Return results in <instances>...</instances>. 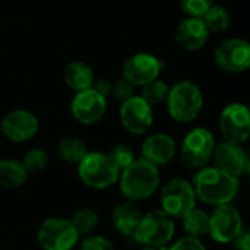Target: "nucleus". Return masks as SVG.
Here are the masks:
<instances>
[{"label":"nucleus","instance_id":"obj_27","mask_svg":"<svg viewBox=\"0 0 250 250\" xmlns=\"http://www.w3.org/2000/svg\"><path fill=\"white\" fill-rule=\"evenodd\" d=\"M21 163L25 167V170L28 171V174L29 173H38V171H42L47 167L48 155H47L45 151H42L40 148H35V149L28 151L23 155V160Z\"/></svg>","mask_w":250,"mask_h":250},{"label":"nucleus","instance_id":"obj_11","mask_svg":"<svg viewBox=\"0 0 250 250\" xmlns=\"http://www.w3.org/2000/svg\"><path fill=\"white\" fill-rule=\"evenodd\" d=\"M119 114L122 126L132 135L146 133L154 123V108L141 95L123 101Z\"/></svg>","mask_w":250,"mask_h":250},{"label":"nucleus","instance_id":"obj_35","mask_svg":"<svg viewBox=\"0 0 250 250\" xmlns=\"http://www.w3.org/2000/svg\"><path fill=\"white\" fill-rule=\"evenodd\" d=\"M141 250H164V248H149V246H145L144 249Z\"/></svg>","mask_w":250,"mask_h":250},{"label":"nucleus","instance_id":"obj_32","mask_svg":"<svg viewBox=\"0 0 250 250\" xmlns=\"http://www.w3.org/2000/svg\"><path fill=\"white\" fill-rule=\"evenodd\" d=\"M164 250H207V248L199 239L188 236V237H183V239L177 240L174 245H171L170 248Z\"/></svg>","mask_w":250,"mask_h":250},{"label":"nucleus","instance_id":"obj_23","mask_svg":"<svg viewBox=\"0 0 250 250\" xmlns=\"http://www.w3.org/2000/svg\"><path fill=\"white\" fill-rule=\"evenodd\" d=\"M57 154L66 163L79 164V161L88 154V149L83 141H81L79 138L67 136V138L60 139L57 145Z\"/></svg>","mask_w":250,"mask_h":250},{"label":"nucleus","instance_id":"obj_30","mask_svg":"<svg viewBox=\"0 0 250 250\" xmlns=\"http://www.w3.org/2000/svg\"><path fill=\"white\" fill-rule=\"evenodd\" d=\"M133 95H135V86L130 82H127L125 78H122V79H119V81H116L113 83L111 97H114L117 101L123 103V101L132 98Z\"/></svg>","mask_w":250,"mask_h":250},{"label":"nucleus","instance_id":"obj_1","mask_svg":"<svg viewBox=\"0 0 250 250\" xmlns=\"http://www.w3.org/2000/svg\"><path fill=\"white\" fill-rule=\"evenodd\" d=\"M195 195L199 201L220 207L230 204L239 190V180L217 167H202L193 176Z\"/></svg>","mask_w":250,"mask_h":250},{"label":"nucleus","instance_id":"obj_34","mask_svg":"<svg viewBox=\"0 0 250 250\" xmlns=\"http://www.w3.org/2000/svg\"><path fill=\"white\" fill-rule=\"evenodd\" d=\"M236 245V248L239 250H250V234L249 231L242 230L240 234L234 239L233 242Z\"/></svg>","mask_w":250,"mask_h":250},{"label":"nucleus","instance_id":"obj_6","mask_svg":"<svg viewBox=\"0 0 250 250\" xmlns=\"http://www.w3.org/2000/svg\"><path fill=\"white\" fill-rule=\"evenodd\" d=\"M214 149V135L205 127H195L185 136L180 146V157L188 168L199 170L209 163Z\"/></svg>","mask_w":250,"mask_h":250},{"label":"nucleus","instance_id":"obj_25","mask_svg":"<svg viewBox=\"0 0 250 250\" xmlns=\"http://www.w3.org/2000/svg\"><path fill=\"white\" fill-rule=\"evenodd\" d=\"M141 88H142L141 97L152 107L158 105L161 103H166L167 95H168V89H170V86L158 78L148 82L146 85H144Z\"/></svg>","mask_w":250,"mask_h":250},{"label":"nucleus","instance_id":"obj_13","mask_svg":"<svg viewBox=\"0 0 250 250\" xmlns=\"http://www.w3.org/2000/svg\"><path fill=\"white\" fill-rule=\"evenodd\" d=\"M215 63L226 72L242 73L250 66V45L242 38H230L223 41L215 53Z\"/></svg>","mask_w":250,"mask_h":250},{"label":"nucleus","instance_id":"obj_24","mask_svg":"<svg viewBox=\"0 0 250 250\" xmlns=\"http://www.w3.org/2000/svg\"><path fill=\"white\" fill-rule=\"evenodd\" d=\"M201 19H202V22L205 23V26L208 28L209 32H223L231 23V18H230L229 10L224 9L223 6H218V4H212L201 16Z\"/></svg>","mask_w":250,"mask_h":250},{"label":"nucleus","instance_id":"obj_26","mask_svg":"<svg viewBox=\"0 0 250 250\" xmlns=\"http://www.w3.org/2000/svg\"><path fill=\"white\" fill-rule=\"evenodd\" d=\"M70 223L73 224L79 236L89 234L98 226V214L91 208H82L73 214Z\"/></svg>","mask_w":250,"mask_h":250},{"label":"nucleus","instance_id":"obj_2","mask_svg":"<svg viewBox=\"0 0 250 250\" xmlns=\"http://www.w3.org/2000/svg\"><path fill=\"white\" fill-rule=\"evenodd\" d=\"M122 171L120 190L132 202L149 198L160 185L158 167L144 158L135 160Z\"/></svg>","mask_w":250,"mask_h":250},{"label":"nucleus","instance_id":"obj_22","mask_svg":"<svg viewBox=\"0 0 250 250\" xmlns=\"http://www.w3.org/2000/svg\"><path fill=\"white\" fill-rule=\"evenodd\" d=\"M182 220L183 229L190 237L201 239L202 236H207L209 233V215L202 209L193 208Z\"/></svg>","mask_w":250,"mask_h":250},{"label":"nucleus","instance_id":"obj_31","mask_svg":"<svg viewBox=\"0 0 250 250\" xmlns=\"http://www.w3.org/2000/svg\"><path fill=\"white\" fill-rule=\"evenodd\" d=\"M81 250H116L114 245L103 236H91L82 240Z\"/></svg>","mask_w":250,"mask_h":250},{"label":"nucleus","instance_id":"obj_15","mask_svg":"<svg viewBox=\"0 0 250 250\" xmlns=\"http://www.w3.org/2000/svg\"><path fill=\"white\" fill-rule=\"evenodd\" d=\"M1 133L12 142H25L34 138L40 129L38 119L28 110H13L0 123Z\"/></svg>","mask_w":250,"mask_h":250},{"label":"nucleus","instance_id":"obj_7","mask_svg":"<svg viewBox=\"0 0 250 250\" xmlns=\"http://www.w3.org/2000/svg\"><path fill=\"white\" fill-rule=\"evenodd\" d=\"M196 195L193 186L186 179H171L161 190L163 211L171 218H183L195 208Z\"/></svg>","mask_w":250,"mask_h":250},{"label":"nucleus","instance_id":"obj_21","mask_svg":"<svg viewBox=\"0 0 250 250\" xmlns=\"http://www.w3.org/2000/svg\"><path fill=\"white\" fill-rule=\"evenodd\" d=\"M28 171L21 161L16 160H0V186L4 189H15L26 182Z\"/></svg>","mask_w":250,"mask_h":250},{"label":"nucleus","instance_id":"obj_16","mask_svg":"<svg viewBox=\"0 0 250 250\" xmlns=\"http://www.w3.org/2000/svg\"><path fill=\"white\" fill-rule=\"evenodd\" d=\"M212 157L215 160V167L230 176L239 177L249 171V158L239 144L224 141L215 145Z\"/></svg>","mask_w":250,"mask_h":250},{"label":"nucleus","instance_id":"obj_33","mask_svg":"<svg viewBox=\"0 0 250 250\" xmlns=\"http://www.w3.org/2000/svg\"><path fill=\"white\" fill-rule=\"evenodd\" d=\"M111 88H113V83L107 79H98V81L95 79L92 83V89H95L105 100H108L111 97Z\"/></svg>","mask_w":250,"mask_h":250},{"label":"nucleus","instance_id":"obj_18","mask_svg":"<svg viewBox=\"0 0 250 250\" xmlns=\"http://www.w3.org/2000/svg\"><path fill=\"white\" fill-rule=\"evenodd\" d=\"M141 152L144 160L158 167L168 164L174 158L177 146L171 136L166 133H154L144 141Z\"/></svg>","mask_w":250,"mask_h":250},{"label":"nucleus","instance_id":"obj_4","mask_svg":"<svg viewBox=\"0 0 250 250\" xmlns=\"http://www.w3.org/2000/svg\"><path fill=\"white\" fill-rule=\"evenodd\" d=\"M78 174L83 185L94 189H105L120 177V170L107 154L88 152L78 164Z\"/></svg>","mask_w":250,"mask_h":250},{"label":"nucleus","instance_id":"obj_28","mask_svg":"<svg viewBox=\"0 0 250 250\" xmlns=\"http://www.w3.org/2000/svg\"><path fill=\"white\" fill-rule=\"evenodd\" d=\"M107 155L119 170H125L126 167H129L136 160L133 151L127 145H123V144L114 145Z\"/></svg>","mask_w":250,"mask_h":250},{"label":"nucleus","instance_id":"obj_29","mask_svg":"<svg viewBox=\"0 0 250 250\" xmlns=\"http://www.w3.org/2000/svg\"><path fill=\"white\" fill-rule=\"evenodd\" d=\"M179 4L188 16L201 18L214 4V0H179Z\"/></svg>","mask_w":250,"mask_h":250},{"label":"nucleus","instance_id":"obj_14","mask_svg":"<svg viewBox=\"0 0 250 250\" xmlns=\"http://www.w3.org/2000/svg\"><path fill=\"white\" fill-rule=\"evenodd\" d=\"M105 111L107 100L92 88L76 92L70 103V113L73 119L82 125H94L100 122Z\"/></svg>","mask_w":250,"mask_h":250},{"label":"nucleus","instance_id":"obj_3","mask_svg":"<svg viewBox=\"0 0 250 250\" xmlns=\"http://www.w3.org/2000/svg\"><path fill=\"white\" fill-rule=\"evenodd\" d=\"M167 110L170 116L180 123L193 122L204 108V95L199 86L192 81H179L168 89Z\"/></svg>","mask_w":250,"mask_h":250},{"label":"nucleus","instance_id":"obj_12","mask_svg":"<svg viewBox=\"0 0 250 250\" xmlns=\"http://www.w3.org/2000/svg\"><path fill=\"white\" fill-rule=\"evenodd\" d=\"M163 67L164 63L157 56L149 53H136L125 62L122 67V78L130 82L133 86H144L157 79Z\"/></svg>","mask_w":250,"mask_h":250},{"label":"nucleus","instance_id":"obj_8","mask_svg":"<svg viewBox=\"0 0 250 250\" xmlns=\"http://www.w3.org/2000/svg\"><path fill=\"white\" fill-rule=\"evenodd\" d=\"M37 239L44 250H72L79 240V234L70 220L48 218L41 224Z\"/></svg>","mask_w":250,"mask_h":250},{"label":"nucleus","instance_id":"obj_5","mask_svg":"<svg viewBox=\"0 0 250 250\" xmlns=\"http://www.w3.org/2000/svg\"><path fill=\"white\" fill-rule=\"evenodd\" d=\"M176 231L173 218L163 209H155L142 215L133 239L149 248H163L171 242Z\"/></svg>","mask_w":250,"mask_h":250},{"label":"nucleus","instance_id":"obj_19","mask_svg":"<svg viewBox=\"0 0 250 250\" xmlns=\"http://www.w3.org/2000/svg\"><path fill=\"white\" fill-rule=\"evenodd\" d=\"M141 218H142L141 209L132 201L119 204L113 211L114 229L126 237L135 234V231L141 223Z\"/></svg>","mask_w":250,"mask_h":250},{"label":"nucleus","instance_id":"obj_9","mask_svg":"<svg viewBox=\"0 0 250 250\" xmlns=\"http://www.w3.org/2000/svg\"><path fill=\"white\" fill-rule=\"evenodd\" d=\"M220 132L227 142L243 144L250 135L249 108L240 103L226 105L220 114Z\"/></svg>","mask_w":250,"mask_h":250},{"label":"nucleus","instance_id":"obj_20","mask_svg":"<svg viewBox=\"0 0 250 250\" xmlns=\"http://www.w3.org/2000/svg\"><path fill=\"white\" fill-rule=\"evenodd\" d=\"M64 83L75 92H81L85 89L92 88V83L95 81L94 72L89 64L85 62H72L66 66L63 72Z\"/></svg>","mask_w":250,"mask_h":250},{"label":"nucleus","instance_id":"obj_17","mask_svg":"<svg viewBox=\"0 0 250 250\" xmlns=\"http://www.w3.org/2000/svg\"><path fill=\"white\" fill-rule=\"evenodd\" d=\"M209 34L211 32L208 31V28L205 26L201 18L188 16L176 28L174 40L182 50L198 51L207 44Z\"/></svg>","mask_w":250,"mask_h":250},{"label":"nucleus","instance_id":"obj_10","mask_svg":"<svg viewBox=\"0 0 250 250\" xmlns=\"http://www.w3.org/2000/svg\"><path fill=\"white\" fill-rule=\"evenodd\" d=\"M243 230V220L237 208L230 204L215 207L209 215V233L218 243H233Z\"/></svg>","mask_w":250,"mask_h":250}]
</instances>
